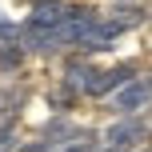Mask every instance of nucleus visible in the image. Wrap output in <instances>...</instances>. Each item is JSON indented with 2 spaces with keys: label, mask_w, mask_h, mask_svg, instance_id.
I'll use <instances>...</instances> for the list:
<instances>
[{
  "label": "nucleus",
  "mask_w": 152,
  "mask_h": 152,
  "mask_svg": "<svg viewBox=\"0 0 152 152\" xmlns=\"http://www.w3.org/2000/svg\"><path fill=\"white\" fill-rule=\"evenodd\" d=\"M76 132H80V128H76L68 116H52V120L40 128V140H44L48 148H64V144H68V140L76 136Z\"/></svg>",
  "instance_id": "5"
},
{
  "label": "nucleus",
  "mask_w": 152,
  "mask_h": 152,
  "mask_svg": "<svg viewBox=\"0 0 152 152\" xmlns=\"http://www.w3.org/2000/svg\"><path fill=\"white\" fill-rule=\"evenodd\" d=\"M20 64H24V48L20 44H0V72H20Z\"/></svg>",
  "instance_id": "8"
},
{
  "label": "nucleus",
  "mask_w": 152,
  "mask_h": 152,
  "mask_svg": "<svg viewBox=\"0 0 152 152\" xmlns=\"http://www.w3.org/2000/svg\"><path fill=\"white\" fill-rule=\"evenodd\" d=\"M136 80V68L132 64H116V68H104V72H92L84 96H108V92H120L124 84Z\"/></svg>",
  "instance_id": "3"
},
{
  "label": "nucleus",
  "mask_w": 152,
  "mask_h": 152,
  "mask_svg": "<svg viewBox=\"0 0 152 152\" xmlns=\"http://www.w3.org/2000/svg\"><path fill=\"white\" fill-rule=\"evenodd\" d=\"M148 104H152V76H148V80L124 84V88L112 96V112L116 116H136L140 108H148Z\"/></svg>",
  "instance_id": "2"
},
{
  "label": "nucleus",
  "mask_w": 152,
  "mask_h": 152,
  "mask_svg": "<svg viewBox=\"0 0 152 152\" xmlns=\"http://www.w3.org/2000/svg\"><path fill=\"white\" fill-rule=\"evenodd\" d=\"M148 144V124L140 116H120L116 124H108L104 140H100V152H136Z\"/></svg>",
  "instance_id": "1"
},
{
  "label": "nucleus",
  "mask_w": 152,
  "mask_h": 152,
  "mask_svg": "<svg viewBox=\"0 0 152 152\" xmlns=\"http://www.w3.org/2000/svg\"><path fill=\"white\" fill-rule=\"evenodd\" d=\"M72 104H76V92L68 88V84L56 80L52 88H48V108H52L56 116H68V112H72Z\"/></svg>",
  "instance_id": "7"
},
{
  "label": "nucleus",
  "mask_w": 152,
  "mask_h": 152,
  "mask_svg": "<svg viewBox=\"0 0 152 152\" xmlns=\"http://www.w3.org/2000/svg\"><path fill=\"white\" fill-rule=\"evenodd\" d=\"M140 152H152V144H144V148H140Z\"/></svg>",
  "instance_id": "12"
},
{
  "label": "nucleus",
  "mask_w": 152,
  "mask_h": 152,
  "mask_svg": "<svg viewBox=\"0 0 152 152\" xmlns=\"http://www.w3.org/2000/svg\"><path fill=\"white\" fill-rule=\"evenodd\" d=\"M144 20H148L144 4H112V8H108V24H112L116 32H124V28H140Z\"/></svg>",
  "instance_id": "4"
},
{
  "label": "nucleus",
  "mask_w": 152,
  "mask_h": 152,
  "mask_svg": "<svg viewBox=\"0 0 152 152\" xmlns=\"http://www.w3.org/2000/svg\"><path fill=\"white\" fill-rule=\"evenodd\" d=\"M16 148H20L16 128H0V152H16Z\"/></svg>",
  "instance_id": "10"
},
{
  "label": "nucleus",
  "mask_w": 152,
  "mask_h": 152,
  "mask_svg": "<svg viewBox=\"0 0 152 152\" xmlns=\"http://www.w3.org/2000/svg\"><path fill=\"white\" fill-rule=\"evenodd\" d=\"M36 4H40V0H36Z\"/></svg>",
  "instance_id": "13"
},
{
  "label": "nucleus",
  "mask_w": 152,
  "mask_h": 152,
  "mask_svg": "<svg viewBox=\"0 0 152 152\" xmlns=\"http://www.w3.org/2000/svg\"><path fill=\"white\" fill-rule=\"evenodd\" d=\"M16 152H56V148H48L44 140H28V144H20Z\"/></svg>",
  "instance_id": "11"
},
{
  "label": "nucleus",
  "mask_w": 152,
  "mask_h": 152,
  "mask_svg": "<svg viewBox=\"0 0 152 152\" xmlns=\"http://www.w3.org/2000/svg\"><path fill=\"white\" fill-rule=\"evenodd\" d=\"M92 72H96V68H92V64L84 60V56H72V60L64 64V76H60V84H68V88L76 92V96H80V92L88 88V80H92Z\"/></svg>",
  "instance_id": "6"
},
{
  "label": "nucleus",
  "mask_w": 152,
  "mask_h": 152,
  "mask_svg": "<svg viewBox=\"0 0 152 152\" xmlns=\"http://www.w3.org/2000/svg\"><path fill=\"white\" fill-rule=\"evenodd\" d=\"M0 44H20V28L8 16H0Z\"/></svg>",
  "instance_id": "9"
}]
</instances>
